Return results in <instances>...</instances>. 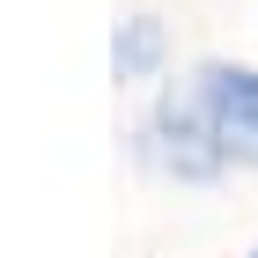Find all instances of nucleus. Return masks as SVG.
Here are the masks:
<instances>
[{"instance_id":"f257e3e1","label":"nucleus","mask_w":258,"mask_h":258,"mask_svg":"<svg viewBox=\"0 0 258 258\" xmlns=\"http://www.w3.org/2000/svg\"><path fill=\"white\" fill-rule=\"evenodd\" d=\"M184 89H192V103H199V118H207V133H214L221 162L258 170V67L207 59Z\"/></svg>"},{"instance_id":"f03ea898","label":"nucleus","mask_w":258,"mask_h":258,"mask_svg":"<svg viewBox=\"0 0 258 258\" xmlns=\"http://www.w3.org/2000/svg\"><path fill=\"white\" fill-rule=\"evenodd\" d=\"M162 52H170V37H162L155 15H133L118 22V44H111V59H118V81H148L162 67Z\"/></svg>"},{"instance_id":"7ed1b4c3","label":"nucleus","mask_w":258,"mask_h":258,"mask_svg":"<svg viewBox=\"0 0 258 258\" xmlns=\"http://www.w3.org/2000/svg\"><path fill=\"white\" fill-rule=\"evenodd\" d=\"M251 258H258V251H251Z\"/></svg>"}]
</instances>
